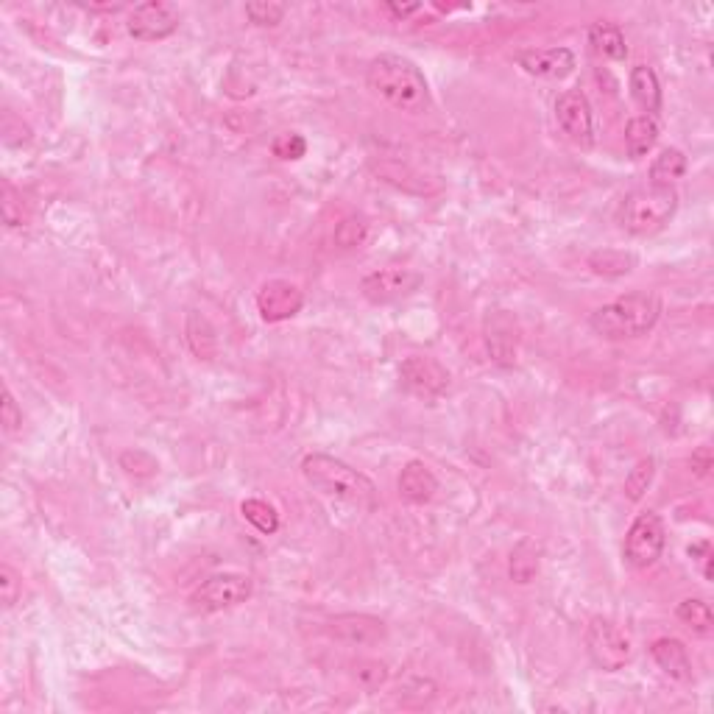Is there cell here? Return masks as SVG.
I'll list each match as a JSON object with an SVG mask.
<instances>
[{"label": "cell", "instance_id": "2", "mask_svg": "<svg viewBox=\"0 0 714 714\" xmlns=\"http://www.w3.org/2000/svg\"><path fill=\"white\" fill-rule=\"evenodd\" d=\"M662 318V302L648 291L625 293L609 305L597 307L589 324L600 338L609 341H625V338H639L648 335Z\"/></svg>", "mask_w": 714, "mask_h": 714}, {"label": "cell", "instance_id": "16", "mask_svg": "<svg viewBox=\"0 0 714 714\" xmlns=\"http://www.w3.org/2000/svg\"><path fill=\"white\" fill-rule=\"evenodd\" d=\"M399 497L410 505H424L430 503L436 497L438 491V480L436 475L430 472V466L422 461H408L402 466L397 480Z\"/></svg>", "mask_w": 714, "mask_h": 714}, {"label": "cell", "instance_id": "14", "mask_svg": "<svg viewBox=\"0 0 714 714\" xmlns=\"http://www.w3.org/2000/svg\"><path fill=\"white\" fill-rule=\"evenodd\" d=\"M327 631L352 648H371L385 639V622L371 614H338L330 620Z\"/></svg>", "mask_w": 714, "mask_h": 714}, {"label": "cell", "instance_id": "1", "mask_svg": "<svg viewBox=\"0 0 714 714\" xmlns=\"http://www.w3.org/2000/svg\"><path fill=\"white\" fill-rule=\"evenodd\" d=\"M366 87L380 101L408 115H427L433 109L424 73L408 56L399 53H380L371 59L366 70Z\"/></svg>", "mask_w": 714, "mask_h": 714}, {"label": "cell", "instance_id": "25", "mask_svg": "<svg viewBox=\"0 0 714 714\" xmlns=\"http://www.w3.org/2000/svg\"><path fill=\"white\" fill-rule=\"evenodd\" d=\"M539 575V547L533 542H519L511 553V578L516 583H530Z\"/></svg>", "mask_w": 714, "mask_h": 714}, {"label": "cell", "instance_id": "35", "mask_svg": "<svg viewBox=\"0 0 714 714\" xmlns=\"http://www.w3.org/2000/svg\"><path fill=\"white\" fill-rule=\"evenodd\" d=\"M17 589H20V578H17V572H14L12 567H0V592H3V603H6V609H12L14 603H17Z\"/></svg>", "mask_w": 714, "mask_h": 714}, {"label": "cell", "instance_id": "11", "mask_svg": "<svg viewBox=\"0 0 714 714\" xmlns=\"http://www.w3.org/2000/svg\"><path fill=\"white\" fill-rule=\"evenodd\" d=\"M176 28H179L176 9L168 3H159V0H148V3L134 6V12L129 14V23H126V31L140 42L168 40Z\"/></svg>", "mask_w": 714, "mask_h": 714}, {"label": "cell", "instance_id": "4", "mask_svg": "<svg viewBox=\"0 0 714 714\" xmlns=\"http://www.w3.org/2000/svg\"><path fill=\"white\" fill-rule=\"evenodd\" d=\"M675 210H678V190L673 185H650L648 182L622 199L617 221L628 235L645 238V235L662 232L664 226L670 224Z\"/></svg>", "mask_w": 714, "mask_h": 714}, {"label": "cell", "instance_id": "22", "mask_svg": "<svg viewBox=\"0 0 714 714\" xmlns=\"http://www.w3.org/2000/svg\"><path fill=\"white\" fill-rule=\"evenodd\" d=\"M589 268L595 271L597 277L617 279L631 274L636 268V254L622 252V249H600V252L589 254Z\"/></svg>", "mask_w": 714, "mask_h": 714}, {"label": "cell", "instance_id": "27", "mask_svg": "<svg viewBox=\"0 0 714 714\" xmlns=\"http://www.w3.org/2000/svg\"><path fill=\"white\" fill-rule=\"evenodd\" d=\"M369 238V221L363 215H349L335 226V246L341 249H360Z\"/></svg>", "mask_w": 714, "mask_h": 714}, {"label": "cell", "instance_id": "29", "mask_svg": "<svg viewBox=\"0 0 714 714\" xmlns=\"http://www.w3.org/2000/svg\"><path fill=\"white\" fill-rule=\"evenodd\" d=\"M0 207H3V221H6L9 229L26 226L28 221L26 204H23V199L17 196V190L12 187V182H3V199H0Z\"/></svg>", "mask_w": 714, "mask_h": 714}, {"label": "cell", "instance_id": "19", "mask_svg": "<svg viewBox=\"0 0 714 714\" xmlns=\"http://www.w3.org/2000/svg\"><path fill=\"white\" fill-rule=\"evenodd\" d=\"M659 143V123L650 115H636L628 120L625 126V148H628V157L642 159L648 157L650 151Z\"/></svg>", "mask_w": 714, "mask_h": 714}, {"label": "cell", "instance_id": "23", "mask_svg": "<svg viewBox=\"0 0 714 714\" xmlns=\"http://www.w3.org/2000/svg\"><path fill=\"white\" fill-rule=\"evenodd\" d=\"M687 173V157L678 148H664L650 165V185H673Z\"/></svg>", "mask_w": 714, "mask_h": 714}, {"label": "cell", "instance_id": "7", "mask_svg": "<svg viewBox=\"0 0 714 714\" xmlns=\"http://www.w3.org/2000/svg\"><path fill=\"white\" fill-rule=\"evenodd\" d=\"M664 544H667V528H664V519L659 514H639L634 519V525L625 536V561L634 569H648L653 567L664 553Z\"/></svg>", "mask_w": 714, "mask_h": 714}, {"label": "cell", "instance_id": "26", "mask_svg": "<svg viewBox=\"0 0 714 714\" xmlns=\"http://www.w3.org/2000/svg\"><path fill=\"white\" fill-rule=\"evenodd\" d=\"M240 514H243V519H246L249 525L260 530L263 536H274L279 530L277 508L268 505L265 500H246V503L240 505Z\"/></svg>", "mask_w": 714, "mask_h": 714}, {"label": "cell", "instance_id": "10", "mask_svg": "<svg viewBox=\"0 0 714 714\" xmlns=\"http://www.w3.org/2000/svg\"><path fill=\"white\" fill-rule=\"evenodd\" d=\"M305 307V293L291 279H268L257 291V313L268 324L288 321Z\"/></svg>", "mask_w": 714, "mask_h": 714}, {"label": "cell", "instance_id": "13", "mask_svg": "<svg viewBox=\"0 0 714 714\" xmlns=\"http://www.w3.org/2000/svg\"><path fill=\"white\" fill-rule=\"evenodd\" d=\"M483 335L494 363L511 366L519 355V324L508 310H491L483 321Z\"/></svg>", "mask_w": 714, "mask_h": 714}, {"label": "cell", "instance_id": "33", "mask_svg": "<svg viewBox=\"0 0 714 714\" xmlns=\"http://www.w3.org/2000/svg\"><path fill=\"white\" fill-rule=\"evenodd\" d=\"M0 424H3V430L9 433V436H14L20 427H23V410L17 408V402H14L12 391H9V385H3V402H0Z\"/></svg>", "mask_w": 714, "mask_h": 714}, {"label": "cell", "instance_id": "24", "mask_svg": "<svg viewBox=\"0 0 714 714\" xmlns=\"http://www.w3.org/2000/svg\"><path fill=\"white\" fill-rule=\"evenodd\" d=\"M675 617L684 622L687 628H692L695 634H712L714 628L712 606H709L706 600H701V597H687V600H681L678 609H675Z\"/></svg>", "mask_w": 714, "mask_h": 714}, {"label": "cell", "instance_id": "30", "mask_svg": "<svg viewBox=\"0 0 714 714\" xmlns=\"http://www.w3.org/2000/svg\"><path fill=\"white\" fill-rule=\"evenodd\" d=\"M120 466L126 469V475L132 477H151L157 475V461L148 455V452L143 450H132V452H123L120 455Z\"/></svg>", "mask_w": 714, "mask_h": 714}, {"label": "cell", "instance_id": "6", "mask_svg": "<svg viewBox=\"0 0 714 714\" xmlns=\"http://www.w3.org/2000/svg\"><path fill=\"white\" fill-rule=\"evenodd\" d=\"M586 650H589V659L606 673L622 670L634 656L628 634L617 628L614 622L600 620V617L592 620V625L586 628Z\"/></svg>", "mask_w": 714, "mask_h": 714}, {"label": "cell", "instance_id": "3", "mask_svg": "<svg viewBox=\"0 0 714 714\" xmlns=\"http://www.w3.org/2000/svg\"><path fill=\"white\" fill-rule=\"evenodd\" d=\"M302 475L313 489L338 497L357 508H377V486L363 472L352 469L341 458H332L324 452H313L302 461Z\"/></svg>", "mask_w": 714, "mask_h": 714}, {"label": "cell", "instance_id": "20", "mask_svg": "<svg viewBox=\"0 0 714 714\" xmlns=\"http://www.w3.org/2000/svg\"><path fill=\"white\" fill-rule=\"evenodd\" d=\"M589 45L595 48L600 56H606L611 62H622L628 56V42H625V34H622L620 26L614 23H592L589 28Z\"/></svg>", "mask_w": 714, "mask_h": 714}, {"label": "cell", "instance_id": "18", "mask_svg": "<svg viewBox=\"0 0 714 714\" xmlns=\"http://www.w3.org/2000/svg\"><path fill=\"white\" fill-rule=\"evenodd\" d=\"M628 87H631L634 104L639 106L645 115L656 118V112H662V84H659V76H656L653 67L636 65L634 70H631Z\"/></svg>", "mask_w": 714, "mask_h": 714}, {"label": "cell", "instance_id": "21", "mask_svg": "<svg viewBox=\"0 0 714 714\" xmlns=\"http://www.w3.org/2000/svg\"><path fill=\"white\" fill-rule=\"evenodd\" d=\"M185 332H187V346L193 349V355L199 357V360H212V357L218 355V335H215L212 324L201 316V313L193 310V313L187 316Z\"/></svg>", "mask_w": 714, "mask_h": 714}, {"label": "cell", "instance_id": "34", "mask_svg": "<svg viewBox=\"0 0 714 714\" xmlns=\"http://www.w3.org/2000/svg\"><path fill=\"white\" fill-rule=\"evenodd\" d=\"M355 675L366 689H380L388 678V670H385L383 662H357Z\"/></svg>", "mask_w": 714, "mask_h": 714}, {"label": "cell", "instance_id": "17", "mask_svg": "<svg viewBox=\"0 0 714 714\" xmlns=\"http://www.w3.org/2000/svg\"><path fill=\"white\" fill-rule=\"evenodd\" d=\"M650 656L659 664V670H664L675 681H684V684L692 681V659H689V650L681 639H673V636L656 639L650 645Z\"/></svg>", "mask_w": 714, "mask_h": 714}, {"label": "cell", "instance_id": "9", "mask_svg": "<svg viewBox=\"0 0 714 714\" xmlns=\"http://www.w3.org/2000/svg\"><path fill=\"white\" fill-rule=\"evenodd\" d=\"M422 277L408 268H380L371 271L360 282V291L369 299L371 305H394L399 299H405L413 291H419Z\"/></svg>", "mask_w": 714, "mask_h": 714}, {"label": "cell", "instance_id": "8", "mask_svg": "<svg viewBox=\"0 0 714 714\" xmlns=\"http://www.w3.org/2000/svg\"><path fill=\"white\" fill-rule=\"evenodd\" d=\"M556 118L561 132L567 134L575 146H595V112H592V104H589L586 93H581V90H567V93L558 95Z\"/></svg>", "mask_w": 714, "mask_h": 714}, {"label": "cell", "instance_id": "28", "mask_svg": "<svg viewBox=\"0 0 714 714\" xmlns=\"http://www.w3.org/2000/svg\"><path fill=\"white\" fill-rule=\"evenodd\" d=\"M653 477H656V461L653 458H642L625 477V497L631 503H639L645 497V491L650 489Z\"/></svg>", "mask_w": 714, "mask_h": 714}, {"label": "cell", "instance_id": "15", "mask_svg": "<svg viewBox=\"0 0 714 714\" xmlns=\"http://www.w3.org/2000/svg\"><path fill=\"white\" fill-rule=\"evenodd\" d=\"M516 65L536 79H567L575 70V53L569 48H547V51H519Z\"/></svg>", "mask_w": 714, "mask_h": 714}, {"label": "cell", "instance_id": "5", "mask_svg": "<svg viewBox=\"0 0 714 714\" xmlns=\"http://www.w3.org/2000/svg\"><path fill=\"white\" fill-rule=\"evenodd\" d=\"M254 592V583L243 572H221L201 583L190 595V609L199 614H218V611L243 606Z\"/></svg>", "mask_w": 714, "mask_h": 714}, {"label": "cell", "instance_id": "32", "mask_svg": "<svg viewBox=\"0 0 714 714\" xmlns=\"http://www.w3.org/2000/svg\"><path fill=\"white\" fill-rule=\"evenodd\" d=\"M246 17L252 20L254 26H279L285 17V6L282 3H249L246 6Z\"/></svg>", "mask_w": 714, "mask_h": 714}, {"label": "cell", "instance_id": "31", "mask_svg": "<svg viewBox=\"0 0 714 714\" xmlns=\"http://www.w3.org/2000/svg\"><path fill=\"white\" fill-rule=\"evenodd\" d=\"M271 151H274V157L293 162V159H302L307 154V140L296 132L279 134L277 140H274V146H271Z\"/></svg>", "mask_w": 714, "mask_h": 714}, {"label": "cell", "instance_id": "36", "mask_svg": "<svg viewBox=\"0 0 714 714\" xmlns=\"http://www.w3.org/2000/svg\"><path fill=\"white\" fill-rule=\"evenodd\" d=\"M422 9L419 3H405V6H399V3H385V12L394 14L397 20H405V17H410V14H416Z\"/></svg>", "mask_w": 714, "mask_h": 714}, {"label": "cell", "instance_id": "12", "mask_svg": "<svg viewBox=\"0 0 714 714\" xmlns=\"http://www.w3.org/2000/svg\"><path fill=\"white\" fill-rule=\"evenodd\" d=\"M399 383L416 397H438L450 388V371L436 357L413 355L399 366Z\"/></svg>", "mask_w": 714, "mask_h": 714}]
</instances>
